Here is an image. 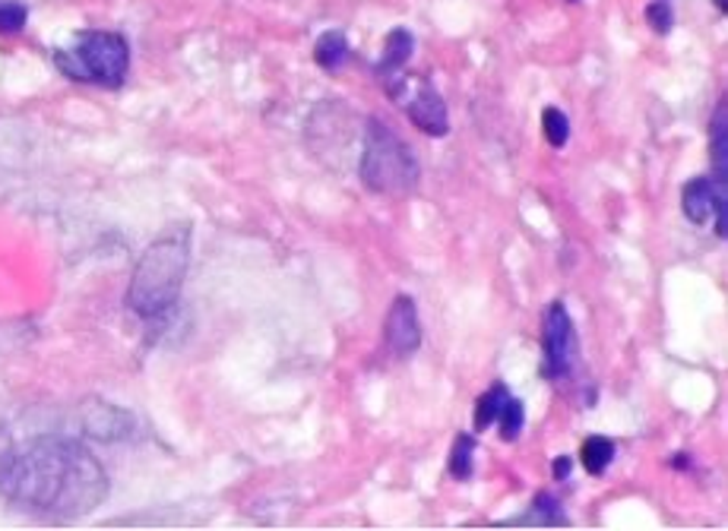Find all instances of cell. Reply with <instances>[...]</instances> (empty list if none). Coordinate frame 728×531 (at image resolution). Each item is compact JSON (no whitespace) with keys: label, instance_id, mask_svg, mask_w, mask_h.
Here are the masks:
<instances>
[{"label":"cell","instance_id":"cell-1","mask_svg":"<svg viewBox=\"0 0 728 531\" xmlns=\"http://www.w3.org/2000/svg\"><path fill=\"white\" fill-rule=\"evenodd\" d=\"M0 497L13 507L76 519L108 497V475L71 437H35L0 456Z\"/></svg>","mask_w":728,"mask_h":531},{"label":"cell","instance_id":"cell-2","mask_svg":"<svg viewBox=\"0 0 728 531\" xmlns=\"http://www.w3.org/2000/svg\"><path fill=\"white\" fill-rule=\"evenodd\" d=\"M190 266V232L188 225H178L159 241H152L140 256L130 288H127V307L143 320L165 317L184 288V276Z\"/></svg>","mask_w":728,"mask_h":531},{"label":"cell","instance_id":"cell-3","mask_svg":"<svg viewBox=\"0 0 728 531\" xmlns=\"http://www.w3.org/2000/svg\"><path fill=\"white\" fill-rule=\"evenodd\" d=\"M54 67L76 83L118 89L130 70V45L118 32L86 29L73 35V45L54 51Z\"/></svg>","mask_w":728,"mask_h":531},{"label":"cell","instance_id":"cell-4","mask_svg":"<svg viewBox=\"0 0 728 531\" xmlns=\"http://www.w3.org/2000/svg\"><path fill=\"white\" fill-rule=\"evenodd\" d=\"M358 174L368 190L400 197V193L415 190L419 178H422V168H419L415 152L383 120H371L368 134H365V152H361Z\"/></svg>","mask_w":728,"mask_h":531},{"label":"cell","instance_id":"cell-5","mask_svg":"<svg viewBox=\"0 0 728 531\" xmlns=\"http://www.w3.org/2000/svg\"><path fill=\"white\" fill-rule=\"evenodd\" d=\"M400 76V73H397ZM387 93L390 98L402 102L409 120L428 134V137H444L450 130V115H446V102L444 95L434 89L431 79H409V76H400L397 83H387Z\"/></svg>","mask_w":728,"mask_h":531},{"label":"cell","instance_id":"cell-6","mask_svg":"<svg viewBox=\"0 0 728 531\" xmlns=\"http://www.w3.org/2000/svg\"><path fill=\"white\" fill-rule=\"evenodd\" d=\"M682 209L684 215H687V222H694V225L713 222L719 237L728 234L726 181H716V178H694V181H687L682 190Z\"/></svg>","mask_w":728,"mask_h":531},{"label":"cell","instance_id":"cell-7","mask_svg":"<svg viewBox=\"0 0 728 531\" xmlns=\"http://www.w3.org/2000/svg\"><path fill=\"white\" fill-rule=\"evenodd\" d=\"M541 348H545V370L555 380L567 376V370L573 368V354H577V329H573V320L567 317L565 304H551L545 310Z\"/></svg>","mask_w":728,"mask_h":531},{"label":"cell","instance_id":"cell-8","mask_svg":"<svg viewBox=\"0 0 728 531\" xmlns=\"http://www.w3.org/2000/svg\"><path fill=\"white\" fill-rule=\"evenodd\" d=\"M387 346L397 358H412L422 346V323L412 298H397L387 314Z\"/></svg>","mask_w":728,"mask_h":531},{"label":"cell","instance_id":"cell-9","mask_svg":"<svg viewBox=\"0 0 728 531\" xmlns=\"http://www.w3.org/2000/svg\"><path fill=\"white\" fill-rule=\"evenodd\" d=\"M709 162H713V178L728 181V108L726 98L716 105V115L709 120Z\"/></svg>","mask_w":728,"mask_h":531},{"label":"cell","instance_id":"cell-10","mask_svg":"<svg viewBox=\"0 0 728 531\" xmlns=\"http://www.w3.org/2000/svg\"><path fill=\"white\" fill-rule=\"evenodd\" d=\"M412 51H415L412 32H409V29H393V32L387 35V45H383V57H380V64H377V73H380L383 79L397 76V73L409 64Z\"/></svg>","mask_w":728,"mask_h":531},{"label":"cell","instance_id":"cell-11","mask_svg":"<svg viewBox=\"0 0 728 531\" xmlns=\"http://www.w3.org/2000/svg\"><path fill=\"white\" fill-rule=\"evenodd\" d=\"M349 57V39L346 32L333 29V32H324L314 45V61L324 70H336L342 61Z\"/></svg>","mask_w":728,"mask_h":531},{"label":"cell","instance_id":"cell-12","mask_svg":"<svg viewBox=\"0 0 728 531\" xmlns=\"http://www.w3.org/2000/svg\"><path fill=\"white\" fill-rule=\"evenodd\" d=\"M580 463L589 475H605L609 465L614 463V443L609 437H587L583 449H580Z\"/></svg>","mask_w":728,"mask_h":531},{"label":"cell","instance_id":"cell-13","mask_svg":"<svg viewBox=\"0 0 728 531\" xmlns=\"http://www.w3.org/2000/svg\"><path fill=\"white\" fill-rule=\"evenodd\" d=\"M507 395H510V390L504 383H494L492 390L478 399V405H475V431L492 427L497 415H500V408H504V402H507Z\"/></svg>","mask_w":728,"mask_h":531},{"label":"cell","instance_id":"cell-14","mask_svg":"<svg viewBox=\"0 0 728 531\" xmlns=\"http://www.w3.org/2000/svg\"><path fill=\"white\" fill-rule=\"evenodd\" d=\"M472 456H475V439L469 434H460L453 443V453H450V475L456 481L472 478Z\"/></svg>","mask_w":728,"mask_h":531},{"label":"cell","instance_id":"cell-15","mask_svg":"<svg viewBox=\"0 0 728 531\" xmlns=\"http://www.w3.org/2000/svg\"><path fill=\"white\" fill-rule=\"evenodd\" d=\"M497 427H500V437L507 439H517L519 431H523V424H526V408H523V402L514 399V395H507V402H504V408H500V415L494 421Z\"/></svg>","mask_w":728,"mask_h":531},{"label":"cell","instance_id":"cell-16","mask_svg":"<svg viewBox=\"0 0 728 531\" xmlns=\"http://www.w3.org/2000/svg\"><path fill=\"white\" fill-rule=\"evenodd\" d=\"M541 130H545L548 146L565 149L567 137H570V120H567L561 108H545V111H541Z\"/></svg>","mask_w":728,"mask_h":531},{"label":"cell","instance_id":"cell-17","mask_svg":"<svg viewBox=\"0 0 728 531\" xmlns=\"http://www.w3.org/2000/svg\"><path fill=\"white\" fill-rule=\"evenodd\" d=\"M536 516H523L517 522H541V525H567V516L558 507V500L555 497H548V493H539L536 497Z\"/></svg>","mask_w":728,"mask_h":531},{"label":"cell","instance_id":"cell-18","mask_svg":"<svg viewBox=\"0 0 728 531\" xmlns=\"http://www.w3.org/2000/svg\"><path fill=\"white\" fill-rule=\"evenodd\" d=\"M29 20V7L20 0H0V32L3 35H17L23 32Z\"/></svg>","mask_w":728,"mask_h":531},{"label":"cell","instance_id":"cell-19","mask_svg":"<svg viewBox=\"0 0 728 531\" xmlns=\"http://www.w3.org/2000/svg\"><path fill=\"white\" fill-rule=\"evenodd\" d=\"M646 23L656 29L658 35H668L672 25H675V13H672V3L668 0H653L646 7Z\"/></svg>","mask_w":728,"mask_h":531},{"label":"cell","instance_id":"cell-20","mask_svg":"<svg viewBox=\"0 0 728 531\" xmlns=\"http://www.w3.org/2000/svg\"><path fill=\"white\" fill-rule=\"evenodd\" d=\"M567 475H570V456H561V459L555 463V478H558V481H567Z\"/></svg>","mask_w":728,"mask_h":531},{"label":"cell","instance_id":"cell-21","mask_svg":"<svg viewBox=\"0 0 728 531\" xmlns=\"http://www.w3.org/2000/svg\"><path fill=\"white\" fill-rule=\"evenodd\" d=\"M713 3H716L719 10H728V0H713Z\"/></svg>","mask_w":728,"mask_h":531}]
</instances>
